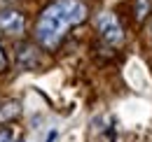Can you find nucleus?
Returning a JSON list of instances; mask_svg holds the SVG:
<instances>
[{
    "mask_svg": "<svg viewBox=\"0 0 152 142\" xmlns=\"http://www.w3.org/2000/svg\"><path fill=\"white\" fill-rule=\"evenodd\" d=\"M84 19H87V5L82 0H54L42 9L35 23V37L45 49L54 51L66 37V33L73 26H80Z\"/></svg>",
    "mask_w": 152,
    "mask_h": 142,
    "instance_id": "nucleus-1",
    "label": "nucleus"
},
{
    "mask_svg": "<svg viewBox=\"0 0 152 142\" xmlns=\"http://www.w3.org/2000/svg\"><path fill=\"white\" fill-rule=\"evenodd\" d=\"M98 30H101V35L105 42H110V44H122L124 42V30H122V26H119V21L115 14H101L98 17Z\"/></svg>",
    "mask_w": 152,
    "mask_h": 142,
    "instance_id": "nucleus-2",
    "label": "nucleus"
},
{
    "mask_svg": "<svg viewBox=\"0 0 152 142\" xmlns=\"http://www.w3.org/2000/svg\"><path fill=\"white\" fill-rule=\"evenodd\" d=\"M0 30L7 35H21L26 30V21L19 12H2L0 14Z\"/></svg>",
    "mask_w": 152,
    "mask_h": 142,
    "instance_id": "nucleus-3",
    "label": "nucleus"
},
{
    "mask_svg": "<svg viewBox=\"0 0 152 142\" xmlns=\"http://www.w3.org/2000/svg\"><path fill=\"white\" fill-rule=\"evenodd\" d=\"M150 9V0H136V19H145Z\"/></svg>",
    "mask_w": 152,
    "mask_h": 142,
    "instance_id": "nucleus-4",
    "label": "nucleus"
},
{
    "mask_svg": "<svg viewBox=\"0 0 152 142\" xmlns=\"http://www.w3.org/2000/svg\"><path fill=\"white\" fill-rule=\"evenodd\" d=\"M0 142H14L12 130H0Z\"/></svg>",
    "mask_w": 152,
    "mask_h": 142,
    "instance_id": "nucleus-5",
    "label": "nucleus"
},
{
    "mask_svg": "<svg viewBox=\"0 0 152 142\" xmlns=\"http://www.w3.org/2000/svg\"><path fill=\"white\" fill-rule=\"evenodd\" d=\"M7 68V56H5V51H2V47H0V72Z\"/></svg>",
    "mask_w": 152,
    "mask_h": 142,
    "instance_id": "nucleus-6",
    "label": "nucleus"
}]
</instances>
